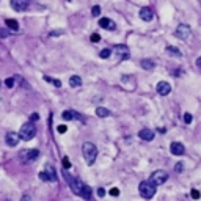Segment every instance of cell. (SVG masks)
<instances>
[{
	"instance_id": "obj_2",
	"label": "cell",
	"mask_w": 201,
	"mask_h": 201,
	"mask_svg": "<svg viewBox=\"0 0 201 201\" xmlns=\"http://www.w3.org/2000/svg\"><path fill=\"white\" fill-rule=\"evenodd\" d=\"M35 135H36V127H35L33 123H25V124L21 127V130H19V137H21L22 140H25V141L32 140Z\"/></svg>"
},
{
	"instance_id": "obj_22",
	"label": "cell",
	"mask_w": 201,
	"mask_h": 201,
	"mask_svg": "<svg viewBox=\"0 0 201 201\" xmlns=\"http://www.w3.org/2000/svg\"><path fill=\"white\" fill-rule=\"evenodd\" d=\"M167 52L170 53V55H173V57H181V52H179V49H178V47L168 46V47H167Z\"/></svg>"
},
{
	"instance_id": "obj_29",
	"label": "cell",
	"mask_w": 201,
	"mask_h": 201,
	"mask_svg": "<svg viewBox=\"0 0 201 201\" xmlns=\"http://www.w3.org/2000/svg\"><path fill=\"white\" fill-rule=\"evenodd\" d=\"M63 167H64V170L71 168V162H69V159H68V157H63Z\"/></svg>"
},
{
	"instance_id": "obj_28",
	"label": "cell",
	"mask_w": 201,
	"mask_h": 201,
	"mask_svg": "<svg viewBox=\"0 0 201 201\" xmlns=\"http://www.w3.org/2000/svg\"><path fill=\"white\" fill-rule=\"evenodd\" d=\"M192 119H193V118H192L190 113H184V123H185V124H190Z\"/></svg>"
},
{
	"instance_id": "obj_26",
	"label": "cell",
	"mask_w": 201,
	"mask_h": 201,
	"mask_svg": "<svg viewBox=\"0 0 201 201\" xmlns=\"http://www.w3.org/2000/svg\"><path fill=\"white\" fill-rule=\"evenodd\" d=\"M91 14L95 16V17H98V16L101 14V6H98V5H96V6H93V10H91Z\"/></svg>"
},
{
	"instance_id": "obj_34",
	"label": "cell",
	"mask_w": 201,
	"mask_h": 201,
	"mask_svg": "<svg viewBox=\"0 0 201 201\" xmlns=\"http://www.w3.org/2000/svg\"><path fill=\"white\" fill-rule=\"evenodd\" d=\"M99 39H101V36H99L98 33H93V35H91V41H93V43H98Z\"/></svg>"
},
{
	"instance_id": "obj_4",
	"label": "cell",
	"mask_w": 201,
	"mask_h": 201,
	"mask_svg": "<svg viewBox=\"0 0 201 201\" xmlns=\"http://www.w3.org/2000/svg\"><path fill=\"white\" fill-rule=\"evenodd\" d=\"M66 176V181L69 182V185H71V190L75 193V195H82V190H83V187H85V184L80 181V179H77V178H74V176H71V175H64Z\"/></svg>"
},
{
	"instance_id": "obj_7",
	"label": "cell",
	"mask_w": 201,
	"mask_h": 201,
	"mask_svg": "<svg viewBox=\"0 0 201 201\" xmlns=\"http://www.w3.org/2000/svg\"><path fill=\"white\" fill-rule=\"evenodd\" d=\"M175 35L179 38V39H189L190 38V35H192V32H190V27L189 25H185V24H181L178 29H176V32H175Z\"/></svg>"
},
{
	"instance_id": "obj_11",
	"label": "cell",
	"mask_w": 201,
	"mask_h": 201,
	"mask_svg": "<svg viewBox=\"0 0 201 201\" xmlns=\"http://www.w3.org/2000/svg\"><path fill=\"white\" fill-rule=\"evenodd\" d=\"M170 91H171V85L168 83V82H159L157 83V93L160 96H167V95H170Z\"/></svg>"
},
{
	"instance_id": "obj_3",
	"label": "cell",
	"mask_w": 201,
	"mask_h": 201,
	"mask_svg": "<svg viewBox=\"0 0 201 201\" xmlns=\"http://www.w3.org/2000/svg\"><path fill=\"white\" fill-rule=\"evenodd\" d=\"M138 192H140V195H141L143 198L149 199V198H153V196L156 195V185H153V184L148 182V181H143V182H140V185H138Z\"/></svg>"
},
{
	"instance_id": "obj_13",
	"label": "cell",
	"mask_w": 201,
	"mask_h": 201,
	"mask_svg": "<svg viewBox=\"0 0 201 201\" xmlns=\"http://www.w3.org/2000/svg\"><path fill=\"white\" fill-rule=\"evenodd\" d=\"M138 14H140V17H141L145 22H151V21H153V17H154V14H153V10H151V8H148V6L141 8Z\"/></svg>"
},
{
	"instance_id": "obj_16",
	"label": "cell",
	"mask_w": 201,
	"mask_h": 201,
	"mask_svg": "<svg viewBox=\"0 0 201 201\" xmlns=\"http://www.w3.org/2000/svg\"><path fill=\"white\" fill-rule=\"evenodd\" d=\"M44 171H46V175L49 176V181H52V182H55L57 181V173H55V168H53L52 165H46V168H44Z\"/></svg>"
},
{
	"instance_id": "obj_30",
	"label": "cell",
	"mask_w": 201,
	"mask_h": 201,
	"mask_svg": "<svg viewBox=\"0 0 201 201\" xmlns=\"http://www.w3.org/2000/svg\"><path fill=\"white\" fill-rule=\"evenodd\" d=\"M190 195H192V198H193V199H199V196H201V193H199L196 189H193V190L190 192Z\"/></svg>"
},
{
	"instance_id": "obj_18",
	"label": "cell",
	"mask_w": 201,
	"mask_h": 201,
	"mask_svg": "<svg viewBox=\"0 0 201 201\" xmlns=\"http://www.w3.org/2000/svg\"><path fill=\"white\" fill-rule=\"evenodd\" d=\"M69 85L72 88H79L80 85H82V79H80L79 75H71L69 77Z\"/></svg>"
},
{
	"instance_id": "obj_17",
	"label": "cell",
	"mask_w": 201,
	"mask_h": 201,
	"mask_svg": "<svg viewBox=\"0 0 201 201\" xmlns=\"http://www.w3.org/2000/svg\"><path fill=\"white\" fill-rule=\"evenodd\" d=\"M5 25H6V29H10L13 32H19V22L16 19H6Z\"/></svg>"
},
{
	"instance_id": "obj_19",
	"label": "cell",
	"mask_w": 201,
	"mask_h": 201,
	"mask_svg": "<svg viewBox=\"0 0 201 201\" xmlns=\"http://www.w3.org/2000/svg\"><path fill=\"white\" fill-rule=\"evenodd\" d=\"M141 68L143 69H146V71H149V69H153L154 68V61L153 60H148V58H145V60H141Z\"/></svg>"
},
{
	"instance_id": "obj_6",
	"label": "cell",
	"mask_w": 201,
	"mask_h": 201,
	"mask_svg": "<svg viewBox=\"0 0 201 201\" xmlns=\"http://www.w3.org/2000/svg\"><path fill=\"white\" fill-rule=\"evenodd\" d=\"M38 156H39L38 149H24V151L19 153V159L22 160V162H32V160H35Z\"/></svg>"
},
{
	"instance_id": "obj_37",
	"label": "cell",
	"mask_w": 201,
	"mask_h": 201,
	"mask_svg": "<svg viewBox=\"0 0 201 201\" xmlns=\"http://www.w3.org/2000/svg\"><path fill=\"white\" fill-rule=\"evenodd\" d=\"M30 119H32V121H36V119H39V115H38V113H33V115L30 116Z\"/></svg>"
},
{
	"instance_id": "obj_9",
	"label": "cell",
	"mask_w": 201,
	"mask_h": 201,
	"mask_svg": "<svg viewBox=\"0 0 201 201\" xmlns=\"http://www.w3.org/2000/svg\"><path fill=\"white\" fill-rule=\"evenodd\" d=\"M30 5V0H11V6L16 11H25Z\"/></svg>"
},
{
	"instance_id": "obj_15",
	"label": "cell",
	"mask_w": 201,
	"mask_h": 201,
	"mask_svg": "<svg viewBox=\"0 0 201 201\" xmlns=\"http://www.w3.org/2000/svg\"><path fill=\"white\" fill-rule=\"evenodd\" d=\"M138 137L141 140H145V141H153L154 140V132L151 129H141L138 132Z\"/></svg>"
},
{
	"instance_id": "obj_38",
	"label": "cell",
	"mask_w": 201,
	"mask_h": 201,
	"mask_svg": "<svg viewBox=\"0 0 201 201\" xmlns=\"http://www.w3.org/2000/svg\"><path fill=\"white\" fill-rule=\"evenodd\" d=\"M21 201H32V198H30V196H29V195H24V196H22V199H21Z\"/></svg>"
},
{
	"instance_id": "obj_39",
	"label": "cell",
	"mask_w": 201,
	"mask_h": 201,
	"mask_svg": "<svg viewBox=\"0 0 201 201\" xmlns=\"http://www.w3.org/2000/svg\"><path fill=\"white\" fill-rule=\"evenodd\" d=\"M175 170H176V171H182V165H181V164H178V165L175 167Z\"/></svg>"
},
{
	"instance_id": "obj_35",
	"label": "cell",
	"mask_w": 201,
	"mask_h": 201,
	"mask_svg": "<svg viewBox=\"0 0 201 201\" xmlns=\"http://www.w3.org/2000/svg\"><path fill=\"white\" fill-rule=\"evenodd\" d=\"M0 38H8V30L0 29Z\"/></svg>"
},
{
	"instance_id": "obj_32",
	"label": "cell",
	"mask_w": 201,
	"mask_h": 201,
	"mask_svg": "<svg viewBox=\"0 0 201 201\" xmlns=\"http://www.w3.org/2000/svg\"><path fill=\"white\" fill-rule=\"evenodd\" d=\"M39 179H41V181H49V176L46 175V171H41V173H39Z\"/></svg>"
},
{
	"instance_id": "obj_25",
	"label": "cell",
	"mask_w": 201,
	"mask_h": 201,
	"mask_svg": "<svg viewBox=\"0 0 201 201\" xmlns=\"http://www.w3.org/2000/svg\"><path fill=\"white\" fill-rule=\"evenodd\" d=\"M44 80H46V82L53 83L55 87H61V82H60V80H53V79H50V77H47V75H44Z\"/></svg>"
},
{
	"instance_id": "obj_41",
	"label": "cell",
	"mask_w": 201,
	"mask_h": 201,
	"mask_svg": "<svg viewBox=\"0 0 201 201\" xmlns=\"http://www.w3.org/2000/svg\"><path fill=\"white\" fill-rule=\"evenodd\" d=\"M69 2H71V0H69Z\"/></svg>"
},
{
	"instance_id": "obj_33",
	"label": "cell",
	"mask_w": 201,
	"mask_h": 201,
	"mask_svg": "<svg viewBox=\"0 0 201 201\" xmlns=\"http://www.w3.org/2000/svg\"><path fill=\"white\" fill-rule=\"evenodd\" d=\"M57 130H58L60 133H64L66 130H68V126H64V124H61V126H58V127H57Z\"/></svg>"
},
{
	"instance_id": "obj_23",
	"label": "cell",
	"mask_w": 201,
	"mask_h": 201,
	"mask_svg": "<svg viewBox=\"0 0 201 201\" xmlns=\"http://www.w3.org/2000/svg\"><path fill=\"white\" fill-rule=\"evenodd\" d=\"M82 198H85V199H91V189L88 185H85L83 187V190H82V195H80Z\"/></svg>"
},
{
	"instance_id": "obj_8",
	"label": "cell",
	"mask_w": 201,
	"mask_h": 201,
	"mask_svg": "<svg viewBox=\"0 0 201 201\" xmlns=\"http://www.w3.org/2000/svg\"><path fill=\"white\" fill-rule=\"evenodd\" d=\"M113 53H116V55H118V60H119V61L129 58V49H127L126 46H123V44L115 46V47H113Z\"/></svg>"
},
{
	"instance_id": "obj_40",
	"label": "cell",
	"mask_w": 201,
	"mask_h": 201,
	"mask_svg": "<svg viewBox=\"0 0 201 201\" xmlns=\"http://www.w3.org/2000/svg\"><path fill=\"white\" fill-rule=\"evenodd\" d=\"M196 64H198V66H199V68H201V57H199V58L196 60Z\"/></svg>"
},
{
	"instance_id": "obj_24",
	"label": "cell",
	"mask_w": 201,
	"mask_h": 201,
	"mask_svg": "<svg viewBox=\"0 0 201 201\" xmlns=\"http://www.w3.org/2000/svg\"><path fill=\"white\" fill-rule=\"evenodd\" d=\"M99 55H101V58H109V57L112 55V50H110V49H102Z\"/></svg>"
},
{
	"instance_id": "obj_12",
	"label": "cell",
	"mask_w": 201,
	"mask_h": 201,
	"mask_svg": "<svg viewBox=\"0 0 201 201\" xmlns=\"http://www.w3.org/2000/svg\"><path fill=\"white\" fill-rule=\"evenodd\" d=\"M170 151H171V154H175V156H182L184 151H185V148H184V145H182V143H179V141H173V143L170 145Z\"/></svg>"
},
{
	"instance_id": "obj_14",
	"label": "cell",
	"mask_w": 201,
	"mask_h": 201,
	"mask_svg": "<svg viewBox=\"0 0 201 201\" xmlns=\"http://www.w3.org/2000/svg\"><path fill=\"white\" fill-rule=\"evenodd\" d=\"M99 25L102 27L104 30H109V32H112V30H115V29H116L115 22H113V21H110L109 17H102V19L99 21Z\"/></svg>"
},
{
	"instance_id": "obj_27",
	"label": "cell",
	"mask_w": 201,
	"mask_h": 201,
	"mask_svg": "<svg viewBox=\"0 0 201 201\" xmlns=\"http://www.w3.org/2000/svg\"><path fill=\"white\" fill-rule=\"evenodd\" d=\"M5 85H6V88H13V87H14V79H13V77L6 79L5 80Z\"/></svg>"
},
{
	"instance_id": "obj_20",
	"label": "cell",
	"mask_w": 201,
	"mask_h": 201,
	"mask_svg": "<svg viewBox=\"0 0 201 201\" xmlns=\"http://www.w3.org/2000/svg\"><path fill=\"white\" fill-rule=\"evenodd\" d=\"M96 115L99 118H107V116L110 115V110L109 109H104V107H98V109H96Z\"/></svg>"
},
{
	"instance_id": "obj_10",
	"label": "cell",
	"mask_w": 201,
	"mask_h": 201,
	"mask_svg": "<svg viewBox=\"0 0 201 201\" xmlns=\"http://www.w3.org/2000/svg\"><path fill=\"white\" fill-rule=\"evenodd\" d=\"M19 133H16V132H8L6 133V137H5V141H6V145L8 146H11V148H13V146H16L17 143H19Z\"/></svg>"
},
{
	"instance_id": "obj_31",
	"label": "cell",
	"mask_w": 201,
	"mask_h": 201,
	"mask_svg": "<svg viewBox=\"0 0 201 201\" xmlns=\"http://www.w3.org/2000/svg\"><path fill=\"white\" fill-rule=\"evenodd\" d=\"M109 193H110L112 196H118V195H119V190L116 189V187H113V189H110V190H109Z\"/></svg>"
},
{
	"instance_id": "obj_1",
	"label": "cell",
	"mask_w": 201,
	"mask_h": 201,
	"mask_svg": "<svg viewBox=\"0 0 201 201\" xmlns=\"http://www.w3.org/2000/svg\"><path fill=\"white\" fill-rule=\"evenodd\" d=\"M82 154H83L85 162H87L88 165H93V164H95V160H96V157H98V148H96V145L91 143V141H85L83 146H82Z\"/></svg>"
},
{
	"instance_id": "obj_36",
	"label": "cell",
	"mask_w": 201,
	"mask_h": 201,
	"mask_svg": "<svg viewBox=\"0 0 201 201\" xmlns=\"http://www.w3.org/2000/svg\"><path fill=\"white\" fill-rule=\"evenodd\" d=\"M104 195H105V190L102 189V187H101V189H98V196H99V198H102Z\"/></svg>"
},
{
	"instance_id": "obj_21",
	"label": "cell",
	"mask_w": 201,
	"mask_h": 201,
	"mask_svg": "<svg viewBox=\"0 0 201 201\" xmlns=\"http://www.w3.org/2000/svg\"><path fill=\"white\" fill-rule=\"evenodd\" d=\"M61 118L64 119V121H71V119H74V112L72 110H64L61 113Z\"/></svg>"
},
{
	"instance_id": "obj_5",
	"label": "cell",
	"mask_w": 201,
	"mask_h": 201,
	"mask_svg": "<svg viewBox=\"0 0 201 201\" xmlns=\"http://www.w3.org/2000/svg\"><path fill=\"white\" fill-rule=\"evenodd\" d=\"M167 179H168L167 171H164V170H156V171H153L149 182H151L153 185H162Z\"/></svg>"
}]
</instances>
